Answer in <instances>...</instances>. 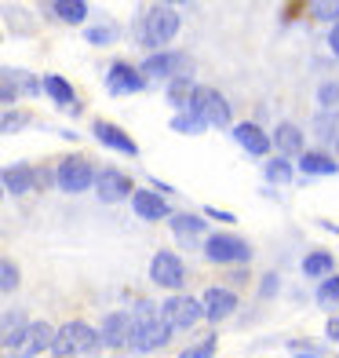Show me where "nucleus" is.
<instances>
[{
	"mask_svg": "<svg viewBox=\"0 0 339 358\" xmlns=\"http://www.w3.org/2000/svg\"><path fill=\"white\" fill-rule=\"evenodd\" d=\"M132 329H128V348L132 351H153V348H160L168 340V325L160 322V311L153 303H139L132 315Z\"/></svg>",
	"mask_w": 339,
	"mask_h": 358,
	"instance_id": "1",
	"label": "nucleus"
},
{
	"mask_svg": "<svg viewBox=\"0 0 339 358\" xmlns=\"http://www.w3.org/2000/svg\"><path fill=\"white\" fill-rule=\"evenodd\" d=\"M99 344V333L91 329L88 322H66L62 329L52 336V355L55 358H73V355H84Z\"/></svg>",
	"mask_w": 339,
	"mask_h": 358,
	"instance_id": "2",
	"label": "nucleus"
},
{
	"mask_svg": "<svg viewBox=\"0 0 339 358\" xmlns=\"http://www.w3.org/2000/svg\"><path fill=\"white\" fill-rule=\"evenodd\" d=\"M175 34H179V15H175V8H150L146 15H142V26H139V37L146 48H165Z\"/></svg>",
	"mask_w": 339,
	"mask_h": 358,
	"instance_id": "3",
	"label": "nucleus"
},
{
	"mask_svg": "<svg viewBox=\"0 0 339 358\" xmlns=\"http://www.w3.org/2000/svg\"><path fill=\"white\" fill-rule=\"evenodd\" d=\"M186 113H193L197 121L216 124V128L230 124V106H226V99H223L216 88H193L190 103H186Z\"/></svg>",
	"mask_w": 339,
	"mask_h": 358,
	"instance_id": "4",
	"label": "nucleus"
},
{
	"mask_svg": "<svg viewBox=\"0 0 339 358\" xmlns=\"http://www.w3.org/2000/svg\"><path fill=\"white\" fill-rule=\"evenodd\" d=\"M204 256L212 264H245V259H252V249L248 241H241L234 234H212L204 241Z\"/></svg>",
	"mask_w": 339,
	"mask_h": 358,
	"instance_id": "5",
	"label": "nucleus"
},
{
	"mask_svg": "<svg viewBox=\"0 0 339 358\" xmlns=\"http://www.w3.org/2000/svg\"><path fill=\"white\" fill-rule=\"evenodd\" d=\"M160 311V322L168 325V329H190V325H197L201 322V303L193 300V296H172L165 307H157Z\"/></svg>",
	"mask_w": 339,
	"mask_h": 358,
	"instance_id": "6",
	"label": "nucleus"
},
{
	"mask_svg": "<svg viewBox=\"0 0 339 358\" xmlns=\"http://www.w3.org/2000/svg\"><path fill=\"white\" fill-rule=\"evenodd\" d=\"M55 179H59V187L66 190V194H80V190H88V187H91L95 169L88 165L84 157H66V161L59 165Z\"/></svg>",
	"mask_w": 339,
	"mask_h": 358,
	"instance_id": "7",
	"label": "nucleus"
},
{
	"mask_svg": "<svg viewBox=\"0 0 339 358\" xmlns=\"http://www.w3.org/2000/svg\"><path fill=\"white\" fill-rule=\"evenodd\" d=\"M150 278L157 285H165V289H183L186 267H183V259L175 256V252H157L153 264H150Z\"/></svg>",
	"mask_w": 339,
	"mask_h": 358,
	"instance_id": "8",
	"label": "nucleus"
},
{
	"mask_svg": "<svg viewBox=\"0 0 339 358\" xmlns=\"http://www.w3.org/2000/svg\"><path fill=\"white\" fill-rule=\"evenodd\" d=\"M190 55L183 52H160V55H150L146 62H142V73H150V77H190Z\"/></svg>",
	"mask_w": 339,
	"mask_h": 358,
	"instance_id": "9",
	"label": "nucleus"
},
{
	"mask_svg": "<svg viewBox=\"0 0 339 358\" xmlns=\"http://www.w3.org/2000/svg\"><path fill=\"white\" fill-rule=\"evenodd\" d=\"M52 336H55V329L47 322H29L22 340H19V348H15V358H37L40 351L52 348Z\"/></svg>",
	"mask_w": 339,
	"mask_h": 358,
	"instance_id": "10",
	"label": "nucleus"
},
{
	"mask_svg": "<svg viewBox=\"0 0 339 358\" xmlns=\"http://www.w3.org/2000/svg\"><path fill=\"white\" fill-rule=\"evenodd\" d=\"M95 190H99L103 201H121V198L132 194V179H128L124 172H117V169H103L99 176H95Z\"/></svg>",
	"mask_w": 339,
	"mask_h": 358,
	"instance_id": "11",
	"label": "nucleus"
},
{
	"mask_svg": "<svg viewBox=\"0 0 339 358\" xmlns=\"http://www.w3.org/2000/svg\"><path fill=\"white\" fill-rule=\"evenodd\" d=\"M106 88L113 95H132V92H142V77L135 66H128V62H113L110 73H106Z\"/></svg>",
	"mask_w": 339,
	"mask_h": 358,
	"instance_id": "12",
	"label": "nucleus"
},
{
	"mask_svg": "<svg viewBox=\"0 0 339 358\" xmlns=\"http://www.w3.org/2000/svg\"><path fill=\"white\" fill-rule=\"evenodd\" d=\"M22 95H33L37 92V80L22 73V70H0V103H15Z\"/></svg>",
	"mask_w": 339,
	"mask_h": 358,
	"instance_id": "13",
	"label": "nucleus"
},
{
	"mask_svg": "<svg viewBox=\"0 0 339 358\" xmlns=\"http://www.w3.org/2000/svg\"><path fill=\"white\" fill-rule=\"evenodd\" d=\"M95 139H99L103 146H110V150H121V154H128V157H135L139 154V146H135V139L132 136H124L117 124H110V121H95Z\"/></svg>",
	"mask_w": 339,
	"mask_h": 358,
	"instance_id": "14",
	"label": "nucleus"
},
{
	"mask_svg": "<svg viewBox=\"0 0 339 358\" xmlns=\"http://www.w3.org/2000/svg\"><path fill=\"white\" fill-rule=\"evenodd\" d=\"M234 307H237V296H234L230 289H208V292H204V300H201L204 318H212V322L230 318V315H234Z\"/></svg>",
	"mask_w": 339,
	"mask_h": 358,
	"instance_id": "15",
	"label": "nucleus"
},
{
	"mask_svg": "<svg viewBox=\"0 0 339 358\" xmlns=\"http://www.w3.org/2000/svg\"><path fill=\"white\" fill-rule=\"evenodd\" d=\"M33 183H37V172L29 165H11V169L0 172V187L11 190V194H29Z\"/></svg>",
	"mask_w": 339,
	"mask_h": 358,
	"instance_id": "16",
	"label": "nucleus"
},
{
	"mask_svg": "<svg viewBox=\"0 0 339 358\" xmlns=\"http://www.w3.org/2000/svg\"><path fill=\"white\" fill-rule=\"evenodd\" d=\"M26 325L29 322H26L22 311H4V315H0V348H19Z\"/></svg>",
	"mask_w": 339,
	"mask_h": 358,
	"instance_id": "17",
	"label": "nucleus"
},
{
	"mask_svg": "<svg viewBox=\"0 0 339 358\" xmlns=\"http://www.w3.org/2000/svg\"><path fill=\"white\" fill-rule=\"evenodd\" d=\"M132 205H135V213H139L142 220H165V216H168L165 198H160V194H153V190H135V194H132Z\"/></svg>",
	"mask_w": 339,
	"mask_h": 358,
	"instance_id": "18",
	"label": "nucleus"
},
{
	"mask_svg": "<svg viewBox=\"0 0 339 358\" xmlns=\"http://www.w3.org/2000/svg\"><path fill=\"white\" fill-rule=\"evenodd\" d=\"M234 136H237V143L245 146L248 154H255V157L270 154V139H266V132H263L259 124H237V128H234Z\"/></svg>",
	"mask_w": 339,
	"mask_h": 358,
	"instance_id": "19",
	"label": "nucleus"
},
{
	"mask_svg": "<svg viewBox=\"0 0 339 358\" xmlns=\"http://www.w3.org/2000/svg\"><path fill=\"white\" fill-rule=\"evenodd\" d=\"M273 146L281 150V157H292V154H303V132L296 124H278V132H273V139H270Z\"/></svg>",
	"mask_w": 339,
	"mask_h": 358,
	"instance_id": "20",
	"label": "nucleus"
},
{
	"mask_svg": "<svg viewBox=\"0 0 339 358\" xmlns=\"http://www.w3.org/2000/svg\"><path fill=\"white\" fill-rule=\"evenodd\" d=\"M128 329H132V318H128L124 311H117V315H110L103 322V336L99 340H106V344H128Z\"/></svg>",
	"mask_w": 339,
	"mask_h": 358,
	"instance_id": "21",
	"label": "nucleus"
},
{
	"mask_svg": "<svg viewBox=\"0 0 339 358\" xmlns=\"http://www.w3.org/2000/svg\"><path fill=\"white\" fill-rule=\"evenodd\" d=\"M168 223H172V231L183 245H193V241L204 234V220H197V216H172Z\"/></svg>",
	"mask_w": 339,
	"mask_h": 358,
	"instance_id": "22",
	"label": "nucleus"
},
{
	"mask_svg": "<svg viewBox=\"0 0 339 358\" xmlns=\"http://www.w3.org/2000/svg\"><path fill=\"white\" fill-rule=\"evenodd\" d=\"M332 267H336L332 252H310L303 259V274H306V278H325V274H332Z\"/></svg>",
	"mask_w": 339,
	"mask_h": 358,
	"instance_id": "23",
	"label": "nucleus"
},
{
	"mask_svg": "<svg viewBox=\"0 0 339 358\" xmlns=\"http://www.w3.org/2000/svg\"><path fill=\"white\" fill-rule=\"evenodd\" d=\"M299 169H303L306 176H336V172H339V165H336L332 157H325V154H303Z\"/></svg>",
	"mask_w": 339,
	"mask_h": 358,
	"instance_id": "24",
	"label": "nucleus"
},
{
	"mask_svg": "<svg viewBox=\"0 0 339 358\" xmlns=\"http://www.w3.org/2000/svg\"><path fill=\"white\" fill-rule=\"evenodd\" d=\"M44 92L52 95L55 103H62V106H70L73 103V88H70V80H62V77H44Z\"/></svg>",
	"mask_w": 339,
	"mask_h": 358,
	"instance_id": "25",
	"label": "nucleus"
},
{
	"mask_svg": "<svg viewBox=\"0 0 339 358\" xmlns=\"http://www.w3.org/2000/svg\"><path fill=\"white\" fill-rule=\"evenodd\" d=\"M52 11L59 15L62 22H84L88 4H80V0H59V4H52Z\"/></svg>",
	"mask_w": 339,
	"mask_h": 358,
	"instance_id": "26",
	"label": "nucleus"
},
{
	"mask_svg": "<svg viewBox=\"0 0 339 358\" xmlns=\"http://www.w3.org/2000/svg\"><path fill=\"white\" fill-rule=\"evenodd\" d=\"M168 95H172L175 106H186L190 95H193V77H175L172 85H168Z\"/></svg>",
	"mask_w": 339,
	"mask_h": 358,
	"instance_id": "27",
	"label": "nucleus"
},
{
	"mask_svg": "<svg viewBox=\"0 0 339 358\" xmlns=\"http://www.w3.org/2000/svg\"><path fill=\"white\" fill-rule=\"evenodd\" d=\"M19 289V264L15 259H0V292Z\"/></svg>",
	"mask_w": 339,
	"mask_h": 358,
	"instance_id": "28",
	"label": "nucleus"
},
{
	"mask_svg": "<svg viewBox=\"0 0 339 358\" xmlns=\"http://www.w3.org/2000/svg\"><path fill=\"white\" fill-rule=\"evenodd\" d=\"M172 128H175V132H183V136H197V132H204V121H197V117H193V113H179V117H175L172 121Z\"/></svg>",
	"mask_w": 339,
	"mask_h": 358,
	"instance_id": "29",
	"label": "nucleus"
},
{
	"mask_svg": "<svg viewBox=\"0 0 339 358\" xmlns=\"http://www.w3.org/2000/svg\"><path fill=\"white\" fill-rule=\"evenodd\" d=\"M216 351V336H204L201 340V344H193V348H186L179 358H208V355H212Z\"/></svg>",
	"mask_w": 339,
	"mask_h": 358,
	"instance_id": "30",
	"label": "nucleus"
},
{
	"mask_svg": "<svg viewBox=\"0 0 339 358\" xmlns=\"http://www.w3.org/2000/svg\"><path fill=\"white\" fill-rule=\"evenodd\" d=\"M88 41L91 44H113L117 41V26H95V29H88Z\"/></svg>",
	"mask_w": 339,
	"mask_h": 358,
	"instance_id": "31",
	"label": "nucleus"
},
{
	"mask_svg": "<svg viewBox=\"0 0 339 358\" xmlns=\"http://www.w3.org/2000/svg\"><path fill=\"white\" fill-rule=\"evenodd\" d=\"M266 176L273 179V183H288V179H292V169H288V161H270Z\"/></svg>",
	"mask_w": 339,
	"mask_h": 358,
	"instance_id": "32",
	"label": "nucleus"
},
{
	"mask_svg": "<svg viewBox=\"0 0 339 358\" xmlns=\"http://www.w3.org/2000/svg\"><path fill=\"white\" fill-rule=\"evenodd\" d=\"M310 11L317 15V19H339V4H336V0H314Z\"/></svg>",
	"mask_w": 339,
	"mask_h": 358,
	"instance_id": "33",
	"label": "nucleus"
},
{
	"mask_svg": "<svg viewBox=\"0 0 339 358\" xmlns=\"http://www.w3.org/2000/svg\"><path fill=\"white\" fill-rule=\"evenodd\" d=\"M339 300V278H325V285L317 289V303H336Z\"/></svg>",
	"mask_w": 339,
	"mask_h": 358,
	"instance_id": "34",
	"label": "nucleus"
},
{
	"mask_svg": "<svg viewBox=\"0 0 339 358\" xmlns=\"http://www.w3.org/2000/svg\"><path fill=\"white\" fill-rule=\"evenodd\" d=\"M314 132H317L321 139H332V136L339 132V117H317V121H314Z\"/></svg>",
	"mask_w": 339,
	"mask_h": 358,
	"instance_id": "35",
	"label": "nucleus"
},
{
	"mask_svg": "<svg viewBox=\"0 0 339 358\" xmlns=\"http://www.w3.org/2000/svg\"><path fill=\"white\" fill-rule=\"evenodd\" d=\"M317 103L325 106V110H332V106L339 103V85H321V92H317Z\"/></svg>",
	"mask_w": 339,
	"mask_h": 358,
	"instance_id": "36",
	"label": "nucleus"
},
{
	"mask_svg": "<svg viewBox=\"0 0 339 358\" xmlns=\"http://www.w3.org/2000/svg\"><path fill=\"white\" fill-rule=\"evenodd\" d=\"M22 124H29V113H8V117H0V132H15Z\"/></svg>",
	"mask_w": 339,
	"mask_h": 358,
	"instance_id": "37",
	"label": "nucleus"
},
{
	"mask_svg": "<svg viewBox=\"0 0 339 358\" xmlns=\"http://www.w3.org/2000/svg\"><path fill=\"white\" fill-rule=\"evenodd\" d=\"M288 348H292V355H299V358H317V355H321L317 344H299V340H292Z\"/></svg>",
	"mask_w": 339,
	"mask_h": 358,
	"instance_id": "38",
	"label": "nucleus"
},
{
	"mask_svg": "<svg viewBox=\"0 0 339 358\" xmlns=\"http://www.w3.org/2000/svg\"><path fill=\"white\" fill-rule=\"evenodd\" d=\"M204 213H208V216H212V220H223V223H234V220H237L234 213H223V208H212V205H208V208H204Z\"/></svg>",
	"mask_w": 339,
	"mask_h": 358,
	"instance_id": "39",
	"label": "nucleus"
},
{
	"mask_svg": "<svg viewBox=\"0 0 339 358\" xmlns=\"http://www.w3.org/2000/svg\"><path fill=\"white\" fill-rule=\"evenodd\" d=\"M329 336L339 340V318H329Z\"/></svg>",
	"mask_w": 339,
	"mask_h": 358,
	"instance_id": "40",
	"label": "nucleus"
},
{
	"mask_svg": "<svg viewBox=\"0 0 339 358\" xmlns=\"http://www.w3.org/2000/svg\"><path fill=\"white\" fill-rule=\"evenodd\" d=\"M329 44H332V52H336V55H339V26H336V29H332V37H329Z\"/></svg>",
	"mask_w": 339,
	"mask_h": 358,
	"instance_id": "41",
	"label": "nucleus"
},
{
	"mask_svg": "<svg viewBox=\"0 0 339 358\" xmlns=\"http://www.w3.org/2000/svg\"><path fill=\"white\" fill-rule=\"evenodd\" d=\"M0 194H4V190H0Z\"/></svg>",
	"mask_w": 339,
	"mask_h": 358,
	"instance_id": "42",
	"label": "nucleus"
}]
</instances>
